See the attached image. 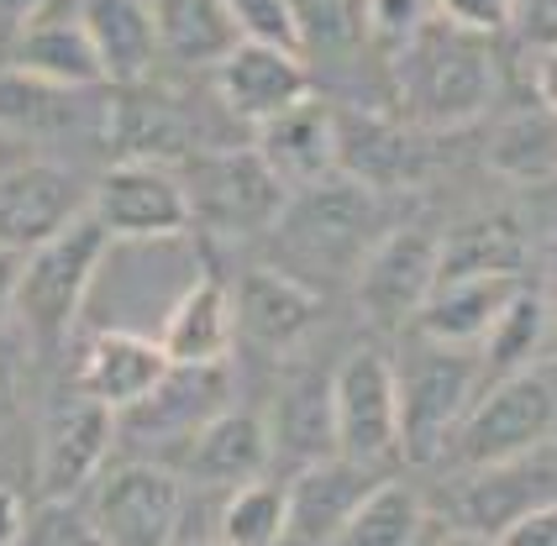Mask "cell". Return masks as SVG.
I'll return each mask as SVG.
<instances>
[{"instance_id": "cell-1", "label": "cell", "mask_w": 557, "mask_h": 546, "mask_svg": "<svg viewBox=\"0 0 557 546\" xmlns=\"http://www.w3.org/2000/svg\"><path fill=\"white\" fill-rule=\"evenodd\" d=\"M389 59H395V85H400V116L432 137L484 122L495 111L499 63L484 37H468L432 16Z\"/></svg>"}, {"instance_id": "cell-2", "label": "cell", "mask_w": 557, "mask_h": 546, "mask_svg": "<svg viewBox=\"0 0 557 546\" xmlns=\"http://www.w3.org/2000/svg\"><path fill=\"white\" fill-rule=\"evenodd\" d=\"M379 232H384L379 226V195L332 174L310 189H295L263 237L274 247V258H269L274 269L321 289V284L352 278V269L363 263V252L373 247Z\"/></svg>"}, {"instance_id": "cell-3", "label": "cell", "mask_w": 557, "mask_h": 546, "mask_svg": "<svg viewBox=\"0 0 557 546\" xmlns=\"http://www.w3.org/2000/svg\"><path fill=\"white\" fill-rule=\"evenodd\" d=\"M111 252V237L90 221H69L59 237L37 243L16 263V295H11V321L37 342V347H59L74 332V321L85 315V300L95 289V273Z\"/></svg>"}, {"instance_id": "cell-4", "label": "cell", "mask_w": 557, "mask_h": 546, "mask_svg": "<svg viewBox=\"0 0 557 546\" xmlns=\"http://www.w3.org/2000/svg\"><path fill=\"white\" fill-rule=\"evenodd\" d=\"M553 421H557V395L553 373L536 363L527 373L495 379L484 395H473L463 421L453 431L442 462L453 468H484V462H510L536 447H553Z\"/></svg>"}, {"instance_id": "cell-5", "label": "cell", "mask_w": 557, "mask_h": 546, "mask_svg": "<svg viewBox=\"0 0 557 546\" xmlns=\"http://www.w3.org/2000/svg\"><path fill=\"white\" fill-rule=\"evenodd\" d=\"M332 405V452L389 473L400 457V389H395V358L379 347H352L326 379Z\"/></svg>"}, {"instance_id": "cell-6", "label": "cell", "mask_w": 557, "mask_h": 546, "mask_svg": "<svg viewBox=\"0 0 557 546\" xmlns=\"http://www.w3.org/2000/svg\"><path fill=\"white\" fill-rule=\"evenodd\" d=\"M479 358L463 347H442L416 336V347L395 363V389H400V452L436 462L447 452L463 410L479 395Z\"/></svg>"}, {"instance_id": "cell-7", "label": "cell", "mask_w": 557, "mask_h": 546, "mask_svg": "<svg viewBox=\"0 0 557 546\" xmlns=\"http://www.w3.org/2000/svg\"><path fill=\"white\" fill-rule=\"evenodd\" d=\"M85 525L100 546H174L185 520V479L174 468L126 462L95 479Z\"/></svg>"}, {"instance_id": "cell-8", "label": "cell", "mask_w": 557, "mask_h": 546, "mask_svg": "<svg viewBox=\"0 0 557 546\" xmlns=\"http://www.w3.org/2000/svg\"><path fill=\"white\" fill-rule=\"evenodd\" d=\"M116 447V410H106L90 395H63L48 421H42V442H37V473L32 488L42 499V510H69L85 488L106 473V457Z\"/></svg>"}, {"instance_id": "cell-9", "label": "cell", "mask_w": 557, "mask_h": 546, "mask_svg": "<svg viewBox=\"0 0 557 546\" xmlns=\"http://www.w3.org/2000/svg\"><path fill=\"white\" fill-rule=\"evenodd\" d=\"M85 211L111 243H163L195 226L180 163H111L90 184Z\"/></svg>"}, {"instance_id": "cell-10", "label": "cell", "mask_w": 557, "mask_h": 546, "mask_svg": "<svg viewBox=\"0 0 557 546\" xmlns=\"http://www.w3.org/2000/svg\"><path fill=\"white\" fill-rule=\"evenodd\" d=\"M347 284L369 326L405 332L421 300L436 289V232L432 226H384Z\"/></svg>"}, {"instance_id": "cell-11", "label": "cell", "mask_w": 557, "mask_h": 546, "mask_svg": "<svg viewBox=\"0 0 557 546\" xmlns=\"http://www.w3.org/2000/svg\"><path fill=\"white\" fill-rule=\"evenodd\" d=\"M180 179L189 195V221H206L221 237H263L289 200V189L269 174V163L252 148L211 152Z\"/></svg>"}, {"instance_id": "cell-12", "label": "cell", "mask_w": 557, "mask_h": 546, "mask_svg": "<svg viewBox=\"0 0 557 546\" xmlns=\"http://www.w3.org/2000/svg\"><path fill=\"white\" fill-rule=\"evenodd\" d=\"M432 132L405 116H373L358 106H337V174L369 195H400L432 174Z\"/></svg>"}, {"instance_id": "cell-13", "label": "cell", "mask_w": 557, "mask_h": 546, "mask_svg": "<svg viewBox=\"0 0 557 546\" xmlns=\"http://www.w3.org/2000/svg\"><path fill=\"white\" fill-rule=\"evenodd\" d=\"M90 206V184L53 158H27L0 174V247H27L59 237L69 221H79Z\"/></svg>"}, {"instance_id": "cell-14", "label": "cell", "mask_w": 557, "mask_h": 546, "mask_svg": "<svg viewBox=\"0 0 557 546\" xmlns=\"http://www.w3.org/2000/svg\"><path fill=\"white\" fill-rule=\"evenodd\" d=\"M447 499H453L458 531L490 542L505 520L553 499V447H536V452L510 457V462L458 468V484L447 488Z\"/></svg>"}, {"instance_id": "cell-15", "label": "cell", "mask_w": 557, "mask_h": 546, "mask_svg": "<svg viewBox=\"0 0 557 546\" xmlns=\"http://www.w3.org/2000/svg\"><path fill=\"white\" fill-rule=\"evenodd\" d=\"M226 405H237L226 363H169V373L153 384V395H143L132 410H122V425L137 442H174L180 447Z\"/></svg>"}, {"instance_id": "cell-16", "label": "cell", "mask_w": 557, "mask_h": 546, "mask_svg": "<svg viewBox=\"0 0 557 546\" xmlns=\"http://www.w3.org/2000/svg\"><path fill=\"white\" fill-rule=\"evenodd\" d=\"M310 85V69L300 53L289 48H269V42H237L226 59L216 63V100L226 106V116L243 126L274 122L278 111L300 106Z\"/></svg>"}, {"instance_id": "cell-17", "label": "cell", "mask_w": 557, "mask_h": 546, "mask_svg": "<svg viewBox=\"0 0 557 546\" xmlns=\"http://www.w3.org/2000/svg\"><path fill=\"white\" fill-rule=\"evenodd\" d=\"M232 310H237V326L252 336V347L289 358L321 321V289L300 284L295 273L274 263H252L232 289Z\"/></svg>"}, {"instance_id": "cell-18", "label": "cell", "mask_w": 557, "mask_h": 546, "mask_svg": "<svg viewBox=\"0 0 557 546\" xmlns=\"http://www.w3.org/2000/svg\"><path fill=\"white\" fill-rule=\"evenodd\" d=\"M252 132H258V137H252V152L269 163V174H274L289 195L337 174V106H326L315 90H310L300 106L278 111L274 122L252 126Z\"/></svg>"}, {"instance_id": "cell-19", "label": "cell", "mask_w": 557, "mask_h": 546, "mask_svg": "<svg viewBox=\"0 0 557 546\" xmlns=\"http://www.w3.org/2000/svg\"><path fill=\"white\" fill-rule=\"evenodd\" d=\"M269 468H274V457H269L263 415L243 410V405H226L195 436L180 442V479H189V484L237 488L248 479H263Z\"/></svg>"}, {"instance_id": "cell-20", "label": "cell", "mask_w": 557, "mask_h": 546, "mask_svg": "<svg viewBox=\"0 0 557 546\" xmlns=\"http://www.w3.org/2000/svg\"><path fill=\"white\" fill-rule=\"evenodd\" d=\"M384 473H369L347 457L326 452L295 468V479L284 484V499H289V542L300 546H332V536L342 531V520L358 510V499L379 484Z\"/></svg>"}, {"instance_id": "cell-21", "label": "cell", "mask_w": 557, "mask_h": 546, "mask_svg": "<svg viewBox=\"0 0 557 546\" xmlns=\"http://www.w3.org/2000/svg\"><path fill=\"white\" fill-rule=\"evenodd\" d=\"M74 22H79L85 37H90L100 79L116 85V90H126V85H148V74L163 63L148 0H85Z\"/></svg>"}, {"instance_id": "cell-22", "label": "cell", "mask_w": 557, "mask_h": 546, "mask_svg": "<svg viewBox=\"0 0 557 546\" xmlns=\"http://www.w3.org/2000/svg\"><path fill=\"white\" fill-rule=\"evenodd\" d=\"M169 373V358L158 347V336H143V332H106L90 336L85 358H79V395L100 399L106 410H132L143 395H153V384Z\"/></svg>"}, {"instance_id": "cell-23", "label": "cell", "mask_w": 557, "mask_h": 546, "mask_svg": "<svg viewBox=\"0 0 557 546\" xmlns=\"http://www.w3.org/2000/svg\"><path fill=\"white\" fill-rule=\"evenodd\" d=\"M237 342V310H232V289L216 273L189 278L185 295L169 305L158 347L169 363H226Z\"/></svg>"}, {"instance_id": "cell-24", "label": "cell", "mask_w": 557, "mask_h": 546, "mask_svg": "<svg viewBox=\"0 0 557 546\" xmlns=\"http://www.w3.org/2000/svg\"><path fill=\"white\" fill-rule=\"evenodd\" d=\"M531 263L527 226L516 215L490 211L436 237V284L453 278H521Z\"/></svg>"}, {"instance_id": "cell-25", "label": "cell", "mask_w": 557, "mask_h": 546, "mask_svg": "<svg viewBox=\"0 0 557 546\" xmlns=\"http://www.w3.org/2000/svg\"><path fill=\"white\" fill-rule=\"evenodd\" d=\"M100 132H106V148L116 163H185L189 152V126L174 106H163L153 95H143V85H126L106 116H100Z\"/></svg>"}, {"instance_id": "cell-26", "label": "cell", "mask_w": 557, "mask_h": 546, "mask_svg": "<svg viewBox=\"0 0 557 546\" xmlns=\"http://www.w3.org/2000/svg\"><path fill=\"white\" fill-rule=\"evenodd\" d=\"M516 289H521V278H453V284H436L416 310L410 332L426 336V342H442V347L473 352L490 336L495 315Z\"/></svg>"}, {"instance_id": "cell-27", "label": "cell", "mask_w": 557, "mask_h": 546, "mask_svg": "<svg viewBox=\"0 0 557 546\" xmlns=\"http://www.w3.org/2000/svg\"><path fill=\"white\" fill-rule=\"evenodd\" d=\"M11 69H22L42 85H59V90H79L95 95L106 79H100V63H95V48L85 27L74 16H37L11 37Z\"/></svg>"}, {"instance_id": "cell-28", "label": "cell", "mask_w": 557, "mask_h": 546, "mask_svg": "<svg viewBox=\"0 0 557 546\" xmlns=\"http://www.w3.org/2000/svg\"><path fill=\"white\" fill-rule=\"evenodd\" d=\"M158 32V53L185 69H216L243 37L221 0H148Z\"/></svg>"}, {"instance_id": "cell-29", "label": "cell", "mask_w": 557, "mask_h": 546, "mask_svg": "<svg viewBox=\"0 0 557 546\" xmlns=\"http://www.w3.org/2000/svg\"><path fill=\"white\" fill-rule=\"evenodd\" d=\"M269 431V457H295V468H306L315 457L332 452V405H326V379L295 373L284 379L274 410L263 415Z\"/></svg>"}, {"instance_id": "cell-30", "label": "cell", "mask_w": 557, "mask_h": 546, "mask_svg": "<svg viewBox=\"0 0 557 546\" xmlns=\"http://www.w3.org/2000/svg\"><path fill=\"white\" fill-rule=\"evenodd\" d=\"M547 336H553V300L521 284V289L505 300V310L495 315L490 336L473 347L479 373H490V379L527 373V368L542 363V352H547Z\"/></svg>"}, {"instance_id": "cell-31", "label": "cell", "mask_w": 557, "mask_h": 546, "mask_svg": "<svg viewBox=\"0 0 557 546\" xmlns=\"http://www.w3.org/2000/svg\"><path fill=\"white\" fill-rule=\"evenodd\" d=\"M85 100L79 90H59V85H42L22 69H0V132L11 137H32V142H53L63 132H74L85 116Z\"/></svg>"}, {"instance_id": "cell-32", "label": "cell", "mask_w": 557, "mask_h": 546, "mask_svg": "<svg viewBox=\"0 0 557 546\" xmlns=\"http://www.w3.org/2000/svg\"><path fill=\"white\" fill-rule=\"evenodd\" d=\"M426 531V499L400 479H379L342 520L332 546H416Z\"/></svg>"}, {"instance_id": "cell-33", "label": "cell", "mask_w": 557, "mask_h": 546, "mask_svg": "<svg viewBox=\"0 0 557 546\" xmlns=\"http://www.w3.org/2000/svg\"><path fill=\"white\" fill-rule=\"evenodd\" d=\"M216 542L221 546H284L289 542V499L284 484H274L269 473L248 479L226 494L216 520Z\"/></svg>"}, {"instance_id": "cell-34", "label": "cell", "mask_w": 557, "mask_h": 546, "mask_svg": "<svg viewBox=\"0 0 557 546\" xmlns=\"http://www.w3.org/2000/svg\"><path fill=\"white\" fill-rule=\"evenodd\" d=\"M490 169L510 184H547L553 179V111H521L495 132L490 142Z\"/></svg>"}, {"instance_id": "cell-35", "label": "cell", "mask_w": 557, "mask_h": 546, "mask_svg": "<svg viewBox=\"0 0 557 546\" xmlns=\"http://www.w3.org/2000/svg\"><path fill=\"white\" fill-rule=\"evenodd\" d=\"M243 42H269L300 53V27H295V0H221Z\"/></svg>"}, {"instance_id": "cell-36", "label": "cell", "mask_w": 557, "mask_h": 546, "mask_svg": "<svg viewBox=\"0 0 557 546\" xmlns=\"http://www.w3.org/2000/svg\"><path fill=\"white\" fill-rule=\"evenodd\" d=\"M363 5V37L400 53L416 32L432 22V0H358Z\"/></svg>"}, {"instance_id": "cell-37", "label": "cell", "mask_w": 557, "mask_h": 546, "mask_svg": "<svg viewBox=\"0 0 557 546\" xmlns=\"http://www.w3.org/2000/svg\"><path fill=\"white\" fill-rule=\"evenodd\" d=\"M432 16L436 22H447V27L468 32V37L495 42L499 32H510L516 0H432Z\"/></svg>"}, {"instance_id": "cell-38", "label": "cell", "mask_w": 557, "mask_h": 546, "mask_svg": "<svg viewBox=\"0 0 557 546\" xmlns=\"http://www.w3.org/2000/svg\"><path fill=\"white\" fill-rule=\"evenodd\" d=\"M490 546H557V505L547 499V505H531L516 520H505L490 536Z\"/></svg>"}, {"instance_id": "cell-39", "label": "cell", "mask_w": 557, "mask_h": 546, "mask_svg": "<svg viewBox=\"0 0 557 546\" xmlns=\"http://www.w3.org/2000/svg\"><path fill=\"white\" fill-rule=\"evenodd\" d=\"M510 32L527 37V48H553L557 37V0H516Z\"/></svg>"}, {"instance_id": "cell-40", "label": "cell", "mask_w": 557, "mask_h": 546, "mask_svg": "<svg viewBox=\"0 0 557 546\" xmlns=\"http://www.w3.org/2000/svg\"><path fill=\"white\" fill-rule=\"evenodd\" d=\"M32 531L27 494L11 484V473H0V546H22Z\"/></svg>"}, {"instance_id": "cell-41", "label": "cell", "mask_w": 557, "mask_h": 546, "mask_svg": "<svg viewBox=\"0 0 557 546\" xmlns=\"http://www.w3.org/2000/svg\"><path fill=\"white\" fill-rule=\"evenodd\" d=\"M22 546H100V542H95V531L85 520H69L63 510H48V520L37 531H27Z\"/></svg>"}, {"instance_id": "cell-42", "label": "cell", "mask_w": 557, "mask_h": 546, "mask_svg": "<svg viewBox=\"0 0 557 546\" xmlns=\"http://www.w3.org/2000/svg\"><path fill=\"white\" fill-rule=\"evenodd\" d=\"M16 405H22V379H16V358L0 347V431L16 421Z\"/></svg>"}, {"instance_id": "cell-43", "label": "cell", "mask_w": 557, "mask_h": 546, "mask_svg": "<svg viewBox=\"0 0 557 546\" xmlns=\"http://www.w3.org/2000/svg\"><path fill=\"white\" fill-rule=\"evenodd\" d=\"M16 263H22V252H11V247H0V332L11 326V295H16Z\"/></svg>"}, {"instance_id": "cell-44", "label": "cell", "mask_w": 557, "mask_h": 546, "mask_svg": "<svg viewBox=\"0 0 557 546\" xmlns=\"http://www.w3.org/2000/svg\"><path fill=\"white\" fill-rule=\"evenodd\" d=\"M42 5H48V0H0V27L16 37L27 22H37V16H42Z\"/></svg>"}, {"instance_id": "cell-45", "label": "cell", "mask_w": 557, "mask_h": 546, "mask_svg": "<svg viewBox=\"0 0 557 546\" xmlns=\"http://www.w3.org/2000/svg\"><path fill=\"white\" fill-rule=\"evenodd\" d=\"M174 546H180V542H174ZM189 546H221V542H189Z\"/></svg>"}]
</instances>
